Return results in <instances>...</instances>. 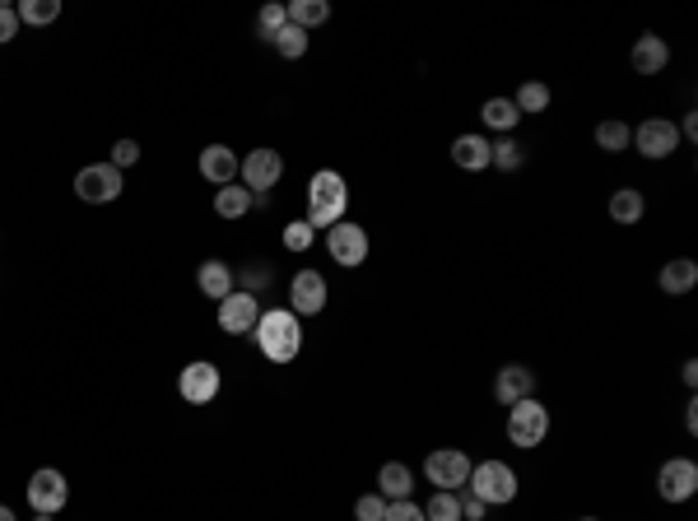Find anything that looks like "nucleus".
I'll use <instances>...</instances> for the list:
<instances>
[{
    "mask_svg": "<svg viewBox=\"0 0 698 521\" xmlns=\"http://www.w3.org/2000/svg\"><path fill=\"white\" fill-rule=\"evenodd\" d=\"M252 340L261 345V354L270 363H294L298 349H303V326H298V317L289 308H270L252 326Z\"/></svg>",
    "mask_w": 698,
    "mask_h": 521,
    "instance_id": "obj_1",
    "label": "nucleus"
},
{
    "mask_svg": "<svg viewBox=\"0 0 698 521\" xmlns=\"http://www.w3.org/2000/svg\"><path fill=\"white\" fill-rule=\"evenodd\" d=\"M345 205H349V187L336 168L312 173V182H308V224L312 228H336L345 219Z\"/></svg>",
    "mask_w": 698,
    "mask_h": 521,
    "instance_id": "obj_2",
    "label": "nucleus"
},
{
    "mask_svg": "<svg viewBox=\"0 0 698 521\" xmlns=\"http://www.w3.org/2000/svg\"><path fill=\"white\" fill-rule=\"evenodd\" d=\"M466 489L480 503H489V508H503V503H512L517 498V470L508 466V461H480V466H470V480H466Z\"/></svg>",
    "mask_w": 698,
    "mask_h": 521,
    "instance_id": "obj_3",
    "label": "nucleus"
},
{
    "mask_svg": "<svg viewBox=\"0 0 698 521\" xmlns=\"http://www.w3.org/2000/svg\"><path fill=\"white\" fill-rule=\"evenodd\" d=\"M545 433H550V410H545L536 396H526V401L508 405V442H512V447L531 452V447H540V442H545Z\"/></svg>",
    "mask_w": 698,
    "mask_h": 521,
    "instance_id": "obj_4",
    "label": "nucleus"
},
{
    "mask_svg": "<svg viewBox=\"0 0 698 521\" xmlns=\"http://www.w3.org/2000/svg\"><path fill=\"white\" fill-rule=\"evenodd\" d=\"M470 466H475V461H470L461 447H438V452L424 456V475H429V484H438L443 494H461V489H466Z\"/></svg>",
    "mask_w": 698,
    "mask_h": 521,
    "instance_id": "obj_5",
    "label": "nucleus"
},
{
    "mask_svg": "<svg viewBox=\"0 0 698 521\" xmlns=\"http://www.w3.org/2000/svg\"><path fill=\"white\" fill-rule=\"evenodd\" d=\"M121 168H112V163H89V168H80L75 173V196H80L84 205H112L121 196Z\"/></svg>",
    "mask_w": 698,
    "mask_h": 521,
    "instance_id": "obj_6",
    "label": "nucleus"
},
{
    "mask_svg": "<svg viewBox=\"0 0 698 521\" xmlns=\"http://www.w3.org/2000/svg\"><path fill=\"white\" fill-rule=\"evenodd\" d=\"M633 149L643 154V159H671L675 149H680V126L671 117H647L633 126Z\"/></svg>",
    "mask_w": 698,
    "mask_h": 521,
    "instance_id": "obj_7",
    "label": "nucleus"
},
{
    "mask_svg": "<svg viewBox=\"0 0 698 521\" xmlns=\"http://www.w3.org/2000/svg\"><path fill=\"white\" fill-rule=\"evenodd\" d=\"M284 173V159H280V149H252L247 159L238 163V177H242V187L252 191V196H270V187L280 182Z\"/></svg>",
    "mask_w": 698,
    "mask_h": 521,
    "instance_id": "obj_8",
    "label": "nucleus"
},
{
    "mask_svg": "<svg viewBox=\"0 0 698 521\" xmlns=\"http://www.w3.org/2000/svg\"><path fill=\"white\" fill-rule=\"evenodd\" d=\"M28 508L33 512H61L70 503V484H66V475L56 466H42V470H33V480H28Z\"/></svg>",
    "mask_w": 698,
    "mask_h": 521,
    "instance_id": "obj_9",
    "label": "nucleus"
},
{
    "mask_svg": "<svg viewBox=\"0 0 698 521\" xmlns=\"http://www.w3.org/2000/svg\"><path fill=\"white\" fill-rule=\"evenodd\" d=\"M326 252H331V261L345 270L363 266V261H368V233H363V224H345V219H340L336 228H326Z\"/></svg>",
    "mask_w": 698,
    "mask_h": 521,
    "instance_id": "obj_10",
    "label": "nucleus"
},
{
    "mask_svg": "<svg viewBox=\"0 0 698 521\" xmlns=\"http://www.w3.org/2000/svg\"><path fill=\"white\" fill-rule=\"evenodd\" d=\"M657 494L666 503H689L698 494V466L689 456H671L666 466L657 470Z\"/></svg>",
    "mask_w": 698,
    "mask_h": 521,
    "instance_id": "obj_11",
    "label": "nucleus"
},
{
    "mask_svg": "<svg viewBox=\"0 0 698 521\" xmlns=\"http://www.w3.org/2000/svg\"><path fill=\"white\" fill-rule=\"evenodd\" d=\"M219 387H224V373H219L215 363H187L182 368V377H177V391H182V401L191 405H210L219 396Z\"/></svg>",
    "mask_w": 698,
    "mask_h": 521,
    "instance_id": "obj_12",
    "label": "nucleus"
},
{
    "mask_svg": "<svg viewBox=\"0 0 698 521\" xmlns=\"http://www.w3.org/2000/svg\"><path fill=\"white\" fill-rule=\"evenodd\" d=\"M326 308V280L317 270H298L289 284V312L294 317H317Z\"/></svg>",
    "mask_w": 698,
    "mask_h": 521,
    "instance_id": "obj_13",
    "label": "nucleus"
},
{
    "mask_svg": "<svg viewBox=\"0 0 698 521\" xmlns=\"http://www.w3.org/2000/svg\"><path fill=\"white\" fill-rule=\"evenodd\" d=\"M256 321H261V303H256V294L233 289V294L219 303V326H224L229 335H252Z\"/></svg>",
    "mask_w": 698,
    "mask_h": 521,
    "instance_id": "obj_14",
    "label": "nucleus"
},
{
    "mask_svg": "<svg viewBox=\"0 0 698 521\" xmlns=\"http://www.w3.org/2000/svg\"><path fill=\"white\" fill-rule=\"evenodd\" d=\"M494 396H498V405H517V401H526V396H536V373H531L526 363H508V368H498Z\"/></svg>",
    "mask_w": 698,
    "mask_h": 521,
    "instance_id": "obj_15",
    "label": "nucleus"
},
{
    "mask_svg": "<svg viewBox=\"0 0 698 521\" xmlns=\"http://www.w3.org/2000/svg\"><path fill=\"white\" fill-rule=\"evenodd\" d=\"M629 61L638 75H661V70L671 66V47H666V38H657V33H643V38L633 42Z\"/></svg>",
    "mask_w": 698,
    "mask_h": 521,
    "instance_id": "obj_16",
    "label": "nucleus"
},
{
    "mask_svg": "<svg viewBox=\"0 0 698 521\" xmlns=\"http://www.w3.org/2000/svg\"><path fill=\"white\" fill-rule=\"evenodd\" d=\"M238 154L229 145H205L201 149V177L205 182H215V187H229L233 177H238Z\"/></svg>",
    "mask_w": 698,
    "mask_h": 521,
    "instance_id": "obj_17",
    "label": "nucleus"
},
{
    "mask_svg": "<svg viewBox=\"0 0 698 521\" xmlns=\"http://www.w3.org/2000/svg\"><path fill=\"white\" fill-rule=\"evenodd\" d=\"M377 494L396 503V498H410L415 494V470L405 466V461H387V466L377 470Z\"/></svg>",
    "mask_w": 698,
    "mask_h": 521,
    "instance_id": "obj_18",
    "label": "nucleus"
},
{
    "mask_svg": "<svg viewBox=\"0 0 698 521\" xmlns=\"http://www.w3.org/2000/svg\"><path fill=\"white\" fill-rule=\"evenodd\" d=\"M452 163L466 168V173H484V168H489V140L475 131L457 135V140H452Z\"/></svg>",
    "mask_w": 698,
    "mask_h": 521,
    "instance_id": "obj_19",
    "label": "nucleus"
},
{
    "mask_svg": "<svg viewBox=\"0 0 698 521\" xmlns=\"http://www.w3.org/2000/svg\"><path fill=\"white\" fill-rule=\"evenodd\" d=\"M657 284H661V294H689L698 284V261H689V256H675V261H666L661 266V275H657Z\"/></svg>",
    "mask_w": 698,
    "mask_h": 521,
    "instance_id": "obj_20",
    "label": "nucleus"
},
{
    "mask_svg": "<svg viewBox=\"0 0 698 521\" xmlns=\"http://www.w3.org/2000/svg\"><path fill=\"white\" fill-rule=\"evenodd\" d=\"M196 284H201V294H205V298L224 303V298L233 294V270L224 266V261H205V266L196 270Z\"/></svg>",
    "mask_w": 698,
    "mask_h": 521,
    "instance_id": "obj_21",
    "label": "nucleus"
},
{
    "mask_svg": "<svg viewBox=\"0 0 698 521\" xmlns=\"http://www.w3.org/2000/svg\"><path fill=\"white\" fill-rule=\"evenodd\" d=\"M643 214H647V201L638 187H619L615 196H610V219H615V224H638Z\"/></svg>",
    "mask_w": 698,
    "mask_h": 521,
    "instance_id": "obj_22",
    "label": "nucleus"
},
{
    "mask_svg": "<svg viewBox=\"0 0 698 521\" xmlns=\"http://www.w3.org/2000/svg\"><path fill=\"white\" fill-rule=\"evenodd\" d=\"M629 145H633V126H624L619 117L596 121V149H605V154H624Z\"/></svg>",
    "mask_w": 698,
    "mask_h": 521,
    "instance_id": "obj_23",
    "label": "nucleus"
},
{
    "mask_svg": "<svg viewBox=\"0 0 698 521\" xmlns=\"http://www.w3.org/2000/svg\"><path fill=\"white\" fill-rule=\"evenodd\" d=\"M480 117H484V126H489V131H503V135H508L512 126L522 121V112H517V103H512V98H484Z\"/></svg>",
    "mask_w": 698,
    "mask_h": 521,
    "instance_id": "obj_24",
    "label": "nucleus"
},
{
    "mask_svg": "<svg viewBox=\"0 0 698 521\" xmlns=\"http://www.w3.org/2000/svg\"><path fill=\"white\" fill-rule=\"evenodd\" d=\"M247 210H252V191H247V187L229 182V187L215 191V214H219V219H242Z\"/></svg>",
    "mask_w": 698,
    "mask_h": 521,
    "instance_id": "obj_25",
    "label": "nucleus"
},
{
    "mask_svg": "<svg viewBox=\"0 0 698 521\" xmlns=\"http://www.w3.org/2000/svg\"><path fill=\"white\" fill-rule=\"evenodd\" d=\"M19 24H33V28H42V24H56L61 19V0H19Z\"/></svg>",
    "mask_w": 698,
    "mask_h": 521,
    "instance_id": "obj_26",
    "label": "nucleus"
},
{
    "mask_svg": "<svg viewBox=\"0 0 698 521\" xmlns=\"http://www.w3.org/2000/svg\"><path fill=\"white\" fill-rule=\"evenodd\" d=\"M326 19H331V5H326V0H294V5H289V24H298L303 33L326 24Z\"/></svg>",
    "mask_w": 698,
    "mask_h": 521,
    "instance_id": "obj_27",
    "label": "nucleus"
},
{
    "mask_svg": "<svg viewBox=\"0 0 698 521\" xmlns=\"http://www.w3.org/2000/svg\"><path fill=\"white\" fill-rule=\"evenodd\" d=\"M512 103H517V112H522V117H531V112H545V107H550V84L526 80L522 89L512 94Z\"/></svg>",
    "mask_w": 698,
    "mask_h": 521,
    "instance_id": "obj_28",
    "label": "nucleus"
},
{
    "mask_svg": "<svg viewBox=\"0 0 698 521\" xmlns=\"http://www.w3.org/2000/svg\"><path fill=\"white\" fill-rule=\"evenodd\" d=\"M489 163H494V168H503V173H517V168L526 163V149L517 145L512 135H503L498 145H489Z\"/></svg>",
    "mask_w": 698,
    "mask_h": 521,
    "instance_id": "obj_29",
    "label": "nucleus"
},
{
    "mask_svg": "<svg viewBox=\"0 0 698 521\" xmlns=\"http://www.w3.org/2000/svg\"><path fill=\"white\" fill-rule=\"evenodd\" d=\"M284 24H289V5H261V14H256V33H261V42H275Z\"/></svg>",
    "mask_w": 698,
    "mask_h": 521,
    "instance_id": "obj_30",
    "label": "nucleus"
},
{
    "mask_svg": "<svg viewBox=\"0 0 698 521\" xmlns=\"http://www.w3.org/2000/svg\"><path fill=\"white\" fill-rule=\"evenodd\" d=\"M424 517L429 521H461V494H443V489H438V494L424 503Z\"/></svg>",
    "mask_w": 698,
    "mask_h": 521,
    "instance_id": "obj_31",
    "label": "nucleus"
},
{
    "mask_svg": "<svg viewBox=\"0 0 698 521\" xmlns=\"http://www.w3.org/2000/svg\"><path fill=\"white\" fill-rule=\"evenodd\" d=\"M270 47H275L280 56H289V61H298V56L308 52V33H303L298 24H284V28H280V38L270 42Z\"/></svg>",
    "mask_w": 698,
    "mask_h": 521,
    "instance_id": "obj_32",
    "label": "nucleus"
},
{
    "mask_svg": "<svg viewBox=\"0 0 698 521\" xmlns=\"http://www.w3.org/2000/svg\"><path fill=\"white\" fill-rule=\"evenodd\" d=\"M312 238H317V228H312L308 219H294V224L284 228V247H289V252H308Z\"/></svg>",
    "mask_w": 698,
    "mask_h": 521,
    "instance_id": "obj_33",
    "label": "nucleus"
},
{
    "mask_svg": "<svg viewBox=\"0 0 698 521\" xmlns=\"http://www.w3.org/2000/svg\"><path fill=\"white\" fill-rule=\"evenodd\" d=\"M354 517H359V521H387V498H382V494H363L359 503H354Z\"/></svg>",
    "mask_w": 698,
    "mask_h": 521,
    "instance_id": "obj_34",
    "label": "nucleus"
},
{
    "mask_svg": "<svg viewBox=\"0 0 698 521\" xmlns=\"http://www.w3.org/2000/svg\"><path fill=\"white\" fill-rule=\"evenodd\" d=\"M387 521H429V517H424L415 498H396V503H387Z\"/></svg>",
    "mask_w": 698,
    "mask_h": 521,
    "instance_id": "obj_35",
    "label": "nucleus"
},
{
    "mask_svg": "<svg viewBox=\"0 0 698 521\" xmlns=\"http://www.w3.org/2000/svg\"><path fill=\"white\" fill-rule=\"evenodd\" d=\"M140 159V145H135V140H117V145H112V168H131V163Z\"/></svg>",
    "mask_w": 698,
    "mask_h": 521,
    "instance_id": "obj_36",
    "label": "nucleus"
},
{
    "mask_svg": "<svg viewBox=\"0 0 698 521\" xmlns=\"http://www.w3.org/2000/svg\"><path fill=\"white\" fill-rule=\"evenodd\" d=\"M270 284V266H247L242 270V294H256Z\"/></svg>",
    "mask_w": 698,
    "mask_h": 521,
    "instance_id": "obj_37",
    "label": "nucleus"
},
{
    "mask_svg": "<svg viewBox=\"0 0 698 521\" xmlns=\"http://www.w3.org/2000/svg\"><path fill=\"white\" fill-rule=\"evenodd\" d=\"M14 33H19V14H14L10 5H0V47L14 42Z\"/></svg>",
    "mask_w": 698,
    "mask_h": 521,
    "instance_id": "obj_38",
    "label": "nucleus"
},
{
    "mask_svg": "<svg viewBox=\"0 0 698 521\" xmlns=\"http://www.w3.org/2000/svg\"><path fill=\"white\" fill-rule=\"evenodd\" d=\"M484 512H489V503H480L475 494H461V521H484Z\"/></svg>",
    "mask_w": 698,
    "mask_h": 521,
    "instance_id": "obj_39",
    "label": "nucleus"
},
{
    "mask_svg": "<svg viewBox=\"0 0 698 521\" xmlns=\"http://www.w3.org/2000/svg\"><path fill=\"white\" fill-rule=\"evenodd\" d=\"M698 135V117L694 112H685V126H680V140H694Z\"/></svg>",
    "mask_w": 698,
    "mask_h": 521,
    "instance_id": "obj_40",
    "label": "nucleus"
},
{
    "mask_svg": "<svg viewBox=\"0 0 698 521\" xmlns=\"http://www.w3.org/2000/svg\"><path fill=\"white\" fill-rule=\"evenodd\" d=\"M685 428H689V433H698V405L694 401H689V410H685Z\"/></svg>",
    "mask_w": 698,
    "mask_h": 521,
    "instance_id": "obj_41",
    "label": "nucleus"
},
{
    "mask_svg": "<svg viewBox=\"0 0 698 521\" xmlns=\"http://www.w3.org/2000/svg\"><path fill=\"white\" fill-rule=\"evenodd\" d=\"M685 387H698V363L694 359L685 363Z\"/></svg>",
    "mask_w": 698,
    "mask_h": 521,
    "instance_id": "obj_42",
    "label": "nucleus"
},
{
    "mask_svg": "<svg viewBox=\"0 0 698 521\" xmlns=\"http://www.w3.org/2000/svg\"><path fill=\"white\" fill-rule=\"evenodd\" d=\"M0 521H14V512H10V508H5V503H0Z\"/></svg>",
    "mask_w": 698,
    "mask_h": 521,
    "instance_id": "obj_43",
    "label": "nucleus"
},
{
    "mask_svg": "<svg viewBox=\"0 0 698 521\" xmlns=\"http://www.w3.org/2000/svg\"><path fill=\"white\" fill-rule=\"evenodd\" d=\"M33 521H56V517H52V512H33Z\"/></svg>",
    "mask_w": 698,
    "mask_h": 521,
    "instance_id": "obj_44",
    "label": "nucleus"
},
{
    "mask_svg": "<svg viewBox=\"0 0 698 521\" xmlns=\"http://www.w3.org/2000/svg\"><path fill=\"white\" fill-rule=\"evenodd\" d=\"M582 521H601V517H582Z\"/></svg>",
    "mask_w": 698,
    "mask_h": 521,
    "instance_id": "obj_45",
    "label": "nucleus"
}]
</instances>
